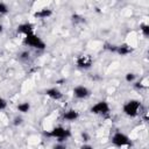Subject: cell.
Masks as SVG:
<instances>
[{"label":"cell","mask_w":149,"mask_h":149,"mask_svg":"<svg viewBox=\"0 0 149 149\" xmlns=\"http://www.w3.org/2000/svg\"><path fill=\"white\" fill-rule=\"evenodd\" d=\"M45 135L52 139H57L58 142H64L65 140H68L71 136V132L66 128H64L63 126H57L54 127L51 130L45 132Z\"/></svg>","instance_id":"obj_1"},{"label":"cell","mask_w":149,"mask_h":149,"mask_svg":"<svg viewBox=\"0 0 149 149\" xmlns=\"http://www.w3.org/2000/svg\"><path fill=\"white\" fill-rule=\"evenodd\" d=\"M141 108V101L137 99H130L126 101L122 106V112L130 118H135L139 115V111Z\"/></svg>","instance_id":"obj_2"},{"label":"cell","mask_w":149,"mask_h":149,"mask_svg":"<svg viewBox=\"0 0 149 149\" xmlns=\"http://www.w3.org/2000/svg\"><path fill=\"white\" fill-rule=\"evenodd\" d=\"M24 44L28 47H31L34 49H38V50H44L47 48L45 42L35 33H31V34L24 36Z\"/></svg>","instance_id":"obj_3"},{"label":"cell","mask_w":149,"mask_h":149,"mask_svg":"<svg viewBox=\"0 0 149 149\" xmlns=\"http://www.w3.org/2000/svg\"><path fill=\"white\" fill-rule=\"evenodd\" d=\"M111 141H112V144H113V146L119 147V148L126 147V146H132L130 139H129L126 134H123V133H121V132L114 133V135L112 136V140H111Z\"/></svg>","instance_id":"obj_4"},{"label":"cell","mask_w":149,"mask_h":149,"mask_svg":"<svg viewBox=\"0 0 149 149\" xmlns=\"http://www.w3.org/2000/svg\"><path fill=\"white\" fill-rule=\"evenodd\" d=\"M111 111L109 108V105L107 101L105 100H100L98 102H95L91 108H90V112L92 114H97V115H106L108 114Z\"/></svg>","instance_id":"obj_5"},{"label":"cell","mask_w":149,"mask_h":149,"mask_svg":"<svg viewBox=\"0 0 149 149\" xmlns=\"http://www.w3.org/2000/svg\"><path fill=\"white\" fill-rule=\"evenodd\" d=\"M92 63H93V61L90 55H80L76 59V64L80 69H88V68H91Z\"/></svg>","instance_id":"obj_6"},{"label":"cell","mask_w":149,"mask_h":149,"mask_svg":"<svg viewBox=\"0 0 149 149\" xmlns=\"http://www.w3.org/2000/svg\"><path fill=\"white\" fill-rule=\"evenodd\" d=\"M91 94L90 90L84 85H77L73 87V95L77 99H85Z\"/></svg>","instance_id":"obj_7"},{"label":"cell","mask_w":149,"mask_h":149,"mask_svg":"<svg viewBox=\"0 0 149 149\" xmlns=\"http://www.w3.org/2000/svg\"><path fill=\"white\" fill-rule=\"evenodd\" d=\"M16 31L19 34H23L26 36V35H29V34L34 33V26L30 22H24V23H21V24L17 26Z\"/></svg>","instance_id":"obj_8"},{"label":"cell","mask_w":149,"mask_h":149,"mask_svg":"<svg viewBox=\"0 0 149 149\" xmlns=\"http://www.w3.org/2000/svg\"><path fill=\"white\" fill-rule=\"evenodd\" d=\"M45 95H48L50 99L52 100H61L63 98V93L61 92V90H58L57 87H50L45 90Z\"/></svg>","instance_id":"obj_9"},{"label":"cell","mask_w":149,"mask_h":149,"mask_svg":"<svg viewBox=\"0 0 149 149\" xmlns=\"http://www.w3.org/2000/svg\"><path fill=\"white\" fill-rule=\"evenodd\" d=\"M79 118V113H78V111H76V109H68L66 112H64V114H63V119L65 120V121H69V122H72V121H76L77 119Z\"/></svg>","instance_id":"obj_10"},{"label":"cell","mask_w":149,"mask_h":149,"mask_svg":"<svg viewBox=\"0 0 149 149\" xmlns=\"http://www.w3.org/2000/svg\"><path fill=\"white\" fill-rule=\"evenodd\" d=\"M51 15H52V10L49 8H42V9L34 13V16L37 19H48Z\"/></svg>","instance_id":"obj_11"},{"label":"cell","mask_w":149,"mask_h":149,"mask_svg":"<svg viewBox=\"0 0 149 149\" xmlns=\"http://www.w3.org/2000/svg\"><path fill=\"white\" fill-rule=\"evenodd\" d=\"M115 52L121 55V56H127L130 52H133V48H130L128 44H121V45L116 47V51Z\"/></svg>","instance_id":"obj_12"},{"label":"cell","mask_w":149,"mask_h":149,"mask_svg":"<svg viewBox=\"0 0 149 149\" xmlns=\"http://www.w3.org/2000/svg\"><path fill=\"white\" fill-rule=\"evenodd\" d=\"M16 108L20 113H28L30 111V104L28 101H23V102H20Z\"/></svg>","instance_id":"obj_13"},{"label":"cell","mask_w":149,"mask_h":149,"mask_svg":"<svg viewBox=\"0 0 149 149\" xmlns=\"http://www.w3.org/2000/svg\"><path fill=\"white\" fill-rule=\"evenodd\" d=\"M140 30H141V33H142V35H143L144 37H148V36H149V24L142 23V24L140 26Z\"/></svg>","instance_id":"obj_14"},{"label":"cell","mask_w":149,"mask_h":149,"mask_svg":"<svg viewBox=\"0 0 149 149\" xmlns=\"http://www.w3.org/2000/svg\"><path fill=\"white\" fill-rule=\"evenodd\" d=\"M126 80L128 81V83H132V81H134L135 80V78H136V74L135 73H133V72H128V73H126Z\"/></svg>","instance_id":"obj_15"},{"label":"cell","mask_w":149,"mask_h":149,"mask_svg":"<svg viewBox=\"0 0 149 149\" xmlns=\"http://www.w3.org/2000/svg\"><path fill=\"white\" fill-rule=\"evenodd\" d=\"M8 7H7V5L5 3V2H0V15H2V14H7L8 13Z\"/></svg>","instance_id":"obj_16"},{"label":"cell","mask_w":149,"mask_h":149,"mask_svg":"<svg viewBox=\"0 0 149 149\" xmlns=\"http://www.w3.org/2000/svg\"><path fill=\"white\" fill-rule=\"evenodd\" d=\"M29 56H30L29 51H22V52H20L19 58L22 59V61H27V59H29Z\"/></svg>","instance_id":"obj_17"},{"label":"cell","mask_w":149,"mask_h":149,"mask_svg":"<svg viewBox=\"0 0 149 149\" xmlns=\"http://www.w3.org/2000/svg\"><path fill=\"white\" fill-rule=\"evenodd\" d=\"M116 47H118V45H115V44H109V43H106V44H105V49H106V50H109V51H112V52H115V51H116Z\"/></svg>","instance_id":"obj_18"},{"label":"cell","mask_w":149,"mask_h":149,"mask_svg":"<svg viewBox=\"0 0 149 149\" xmlns=\"http://www.w3.org/2000/svg\"><path fill=\"white\" fill-rule=\"evenodd\" d=\"M22 122H23L22 116H15V118L13 119V125H14V126H20Z\"/></svg>","instance_id":"obj_19"},{"label":"cell","mask_w":149,"mask_h":149,"mask_svg":"<svg viewBox=\"0 0 149 149\" xmlns=\"http://www.w3.org/2000/svg\"><path fill=\"white\" fill-rule=\"evenodd\" d=\"M52 149H66V146H65L64 142H57V143L52 147Z\"/></svg>","instance_id":"obj_20"},{"label":"cell","mask_w":149,"mask_h":149,"mask_svg":"<svg viewBox=\"0 0 149 149\" xmlns=\"http://www.w3.org/2000/svg\"><path fill=\"white\" fill-rule=\"evenodd\" d=\"M6 107H7V101H6L2 97H0V111L5 109Z\"/></svg>","instance_id":"obj_21"},{"label":"cell","mask_w":149,"mask_h":149,"mask_svg":"<svg viewBox=\"0 0 149 149\" xmlns=\"http://www.w3.org/2000/svg\"><path fill=\"white\" fill-rule=\"evenodd\" d=\"M81 139H83V141H84V142H87V141L90 140V135H88L87 133L83 132V133H81Z\"/></svg>","instance_id":"obj_22"},{"label":"cell","mask_w":149,"mask_h":149,"mask_svg":"<svg viewBox=\"0 0 149 149\" xmlns=\"http://www.w3.org/2000/svg\"><path fill=\"white\" fill-rule=\"evenodd\" d=\"M79 149H94V148H93V147H92L91 144H87V143H84V144H83V146H81V147H80Z\"/></svg>","instance_id":"obj_23"},{"label":"cell","mask_w":149,"mask_h":149,"mask_svg":"<svg viewBox=\"0 0 149 149\" xmlns=\"http://www.w3.org/2000/svg\"><path fill=\"white\" fill-rule=\"evenodd\" d=\"M2 30H3V26L0 23V33H2Z\"/></svg>","instance_id":"obj_24"}]
</instances>
